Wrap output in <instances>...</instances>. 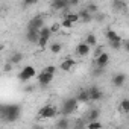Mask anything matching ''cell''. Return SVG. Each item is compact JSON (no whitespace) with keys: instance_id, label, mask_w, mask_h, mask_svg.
I'll list each match as a JSON object with an SVG mask.
<instances>
[{"instance_id":"14","label":"cell","mask_w":129,"mask_h":129,"mask_svg":"<svg viewBox=\"0 0 129 129\" xmlns=\"http://www.w3.org/2000/svg\"><path fill=\"white\" fill-rule=\"evenodd\" d=\"M78 100H79V103H87V102H91V99H90V91H88V88L87 90H81L79 93H78Z\"/></svg>"},{"instance_id":"26","label":"cell","mask_w":129,"mask_h":129,"mask_svg":"<svg viewBox=\"0 0 129 129\" xmlns=\"http://www.w3.org/2000/svg\"><path fill=\"white\" fill-rule=\"evenodd\" d=\"M73 24H75V23H73V21H70V20L66 17V18L62 20V23H61V27H64V29H72V27H73Z\"/></svg>"},{"instance_id":"31","label":"cell","mask_w":129,"mask_h":129,"mask_svg":"<svg viewBox=\"0 0 129 129\" xmlns=\"http://www.w3.org/2000/svg\"><path fill=\"white\" fill-rule=\"evenodd\" d=\"M44 70H46V72H49V73H53V75H55V72H56V67H55V66H47Z\"/></svg>"},{"instance_id":"25","label":"cell","mask_w":129,"mask_h":129,"mask_svg":"<svg viewBox=\"0 0 129 129\" xmlns=\"http://www.w3.org/2000/svg\"><path fill=\"white\" fill-rule=\"evenodd\" d=\"M85 43H87V44H90L91 47H93V46H97V40H96V37H94L93 34L87 35V38H85Z\"/></svg>"},{"instance_id":"12","label":"cell","mask_w":129,"mask_h":129,"mask_svg":"<svg viewBox=\"0 0 129 129\" xmlns=\"http://www.w3.org/2000/svg\"><path fill=\"white\" fill-rule=\"evenodd\" d=\"M111 82H112V85L114 87H121L124 82H126V75L124 73H115L114 76H112V79H111Z\"/></svg>"},{"instance_id":"10","label":"cell","mask_w":129,"mask_h":129,"mask_svg":"<svg viewBox=\"0 0 129 129\" xmlns=\"http://www.w3.org/2000/svg\"><path fill=\"white\" fill-rule=\"evenodd\" d=\"M27 27H32V29H41V27H44V20H43V17H41V15H35V17L29 21Z\"/></svg>"},{"instance_id":"16","label":"cell","mask_w":129,"mask_h":129,"mask_svg":"<svg viewBox=\"0 0 129 129\" xmlns=\"http://www.w3.org/2000/svg\"><path fill=\"white\" fill-rule=\"evenodd\" d=\"M105 37H106L108 43H111V41H115V40L121 38V37H118V34H117L115 30H112V29H108V30L105 32Z\"/></svg>"},{"instance_id":"30","label":"cell","mask_w":129,"mask_h":129,"mask_svg":"<svg viewBox=\"0 0 129 129\" xmlns=\"http://www.w3.org/2000/svg\"><path fill=\"white\" fill-rule=\"evenodd\" d=\"M87 9H88V11H90L91 14L97 12V6H96V5H93V3H91V5H88V6H87Z\"/></svg>"},{"instance_id":"17","label":"cell","mask_w":129,"mask_h":129,"mask_svg":"<svg viewBox=\"0 0 129 129\" xmlns=\"http://www.w3.org/2000/svg\"><path fill=\"white\" fill-rule=\"evenodd\" d=\"M99 115H100V109H99V108H93V109L87 114V118H88L90 121H93V120H97Z\"/></svg>"},{"instance_id":"19","label":"cell","mask_w":129,"mask_h":129,"mask_svg":"<svg viewBox=\"0 0 129 129\" xmlns=\"http://www.w3.org/2000/svg\"><path fill=\"white\" fill-rule=\"evenodd\" d=\"M56 126H58V127H61V129H67V127L70 126V123H69V120H67V115H62V117H61V120L56 123Z\"/></svg>"},{"instance_id":"33","label":"cell","mask_w":129,"mask_h":129,"mask_svg":"<svg viewBox=\"0 0 129 129\" xmlns=\"http://www.w3.org/2000/svg\"><path fill=\"white\" fill-rule=\"evenodd\" d=\"M11 66H14V64H12V62H9V64H6V66H5V72H9V70H11Z\"/></svg>"},{"instance_id":"24","label":"cell","mask_w":129,"mask_h":129,"mask_svg":"<svg viewBox=\"0 0 129 129\" xmlns=\"http://www.w3.org/2000/svg\"><path fill=\"white\" fill-rule=\"evenodd\" d=\"M120 109L126 114H129V99H123L120 102Z\"/></svg>"},{"instance_id":"15","label":"cell","mask_w":129,"mask_h":129,"mask_svg":"<svg viewBox=\"0 0 129 129\" xmlns=\"http://www.w3.org/2000/svg\"><path fill=\"white\" fill-rule=\"evenodd\" d=\"M79 17H81V21H84V23H90V21L93 20V14H91L87 8L79 12Z\"/></svg>"},{"instance_id":"11","label":"cell","mask_w":129,"mask_h":129,"mask_svg":"<svg viewBox=\"0 0 129 129\" xmlns=\"http://www.w3.org/2000/svg\"><path fill=\"white\" fill-rule=\"evenodd\" d=\"M52 6L56 11H67L72 5H70V0H59V2H53Z\"/></svg>"},{"instance_id":"5","label":"cell","mask_w":129,"mask_h":129,"mask_svg":"<svg viewBox=\"0 0 129 129\" xmlns=\"http://www.w3.org/2000/svg\"><path fill=\"white\" fill-rule=\"evenodd\" d=\"M52 81H53V73H49V72L43 70V72L38 75V84H40L41 87H49Z\"/></svg>"},{"instance_id":"1","label":"cell","mask_w":129,"mask_h":129,"mask_svg":"<svg viewBox=\"0 0 129 129\" xmlns=\"http://www.w3.org/2000/svg\"><path fill=\"white\" fill-rule=\"evenodd\" d=\"M21 115V108L20 105L17 103H12V105H2L0 106V117H2L3 121H8V123H14L20 118Z\"/></svg>"},{"instance_id":"18","label":"cell","mask_w":129,"mask_h":129,"mask_svg":"<svg viewBox=\"0 0 129 129\" xmlns=\"http://www.w3.org/2000/svg\"><path fill=\"white\" fill-rule=\"evenodd\" d=\"M112 8H114V11H124L126 9V3L123 2V0H114Z\"/></svg>"},{"instance_id":"7","label":"cell","mask_w":129,"mask_h":129,"mask_svg":"<svg viewBox=\"0 0 129 129\" xmlns=\"http://www.w3.org/2000/svg\"><path fill=\"white\" fill-rule=\"evenodd\" d=\"M96 56H97V58H96V66H97V67L105 69L108 64H109V55H108V53L102 52V53H99V55H96Z\"/></svg>"},{"instance_id":"6","label":"cell","mask_w":129,"mask_h":129,"mask_svg":"<svg viewBox=\"0 0 129 129\" xmlns=\"http://www.w3.org/2000/svg\"><path fill=\"white\" fill-rule=\"evenodd\" d=\"M41 34H40V29H32V27H27V32H26V40L32 44H38V40H40Z\"/></svg>"},{"instance_id":"9","label":"cell","mask_w":129,"mask_h":129,"mask_svg":"<svg viewBox=\"0 0 129 129\" xmlns=\"http://www.w3.org/2000/svg\"><path fill=\"white\" fill-rule=\"evenodd\" d=\"M75 67H76V61L72 59V58L64 59V61L61 62V66H59V69H61L62 72H70V70H73Z\"/></svg>"},{"instance_id":"28","label":"cell","mask_w":129,"mask_h":129,"mask_svg":"<svg viewBox=\"0 0 129 129\" xmlns=\"http://www.w3.org/2000/svg\"><path fill=\"white\" fill-rule=\"evenodd\" d=\"M67 18H69L70 21H73V23H76V21H81L79 12H78V14H69V15H67Z\"/></svg>"},{"instance_id":"4","label":"cell","mask_w":129,"mask_h":129,"mask_svg":"<svg viewBox=\"0 0 129 129\" xmlns=\"http://www.w3.org/2000/svg\"><path fill=\"white\" fill-rule=\"evenodd\" d=\"M56 115V109L52 105H44L40 111H38V117L40 118H52Z\"/></svg>"},{"instance_id":"22","label":"cell","mask_w":129,"mask_h":129,"mask_svg":"<svg viewBox=\"0 0 129 129\" xmlns=\"http://www.w3.org/2000/svg\"><path fill=\"white\" fill-rule=\"evenodd\" d=\"M21 59H23V55H21L20 52H17V53H14V55L11 56L9 62H12V64H20V62H21Z\"/></svg>"},{"instance_id":"29","label":"cell","mask_w":129,"mask_h":129,"mask_svg":"<svg viewBox=\"0 0 129 129\" xmlns=\"http://www.w3.org/2000/svg\"><path fill=\"white\" fill-rule=\"evenodd\" d=\"M37 3V0H23V8H29Z\"/></svg>"},{"instance_id":"34","label":"cell","mask_w":129,"mask_h":129,"mask_svg":"<svg viewBox=\"0 0 129 129\" xmlns=\"http://www.w3.org/2000/svg\"><path fill=\"white\" fill-rule=\"evenodd\" d=\"M78 3H79V0H70V5L72 6H76Z\"/></svg>"},{"instance_id":"3","label":"cell","mask_w":129,"mask_h":129,"mask_svg":"<svg viewBox=\"0 0 129 129\" xmlns=\"http://www.w3.org/2000/svg\"><path fill=\"white\" fill-rule=\"evenodd\" d=\"M35 75H37V70H35L32 66H26V67L18 73V79H20L21 82H27V81H30Z\"/></svg>"},{"instance_id":"20","label":"cell","mask_w":129,"mask_h":129,"mask_svg":"<svg viewBox=\"0 0 129 129\" xmlns=\"http://www.w3.org/2000/svg\"><path fill=\"white\" fill-rule=\"evenodd\" d=\"M49 40H50V37H44V35H41L40 37V40H38V47L40 49H46L47 47V44H49Z\"/></svg>"},{"instance_id":"32","label":"cell","mask_w":129,"mask_h":129,"mask_svg":"<svg viewBox=\"0 0 129 129\" xmlns=\"http://www.w3.org/2000/svg\"><path fill=\"white\" fill-rule=\"evenodd\" d=\"M123 47H124V50H126V52H129V40L123 41Z\"/></svg>"},{"instance_id":"2","label":"cell","mask_w":129,"mask_h":129,"mask_svg":"<svg viewBox=\"0 0 129 129\" xmlns=\"http://www.w3.org/2000/svg\"><path fill=\"white\" fill-rule=\"evenodd\" d=\"M79 103V100H78V97H69V99H66L62 102V105H61V114L62 115H72L73 112H76V109H78V105Z\"/></svg>"},{"instance_id":"8","label":"cell","mask_w":129,"mask_h":129,"mask_svg":"<svg viewBox=\"0 0 129 129\" xmlns=\"http://www.w3.org/2000/svg\"><path fill=\"white\" fill-rule=\"evenodd\" d=\"M88 91H90V99H91V102H99V100H102L103 93H102V90H100L99 87H91V88H88Z\"/></svg>"},{"instance_id":"27","label":"cell","mask_w":129,"mask_h":129,"mask_svg":"<svg viewBox=\"0 0 129 129\" xmlns=\"http://www.w3.org/2000/svg\"><path fill=\"white\" fill-rule=\"evenodd\" d=\"M87 127H90V129H96V127H102V123H100L99 120H93V121H90V123H87Z\"/></svg>"},{"instance_id":"13","label":"cell","mask_w":129,"mask_h":129,"mask_svg":"<svg viewBox=\"0 0 129 129\" xmlns=\"http://www.w3.org/2000/svg\"><path fill=\"white\" fill-rule=\"evenodd\" d=\"M90 44H87L85 41L84 43H79L78 46H76V53L79 55V56H87L88 53H90Z\"/></svg>"},{"instance_id":"23","label":"cell","mask_w":129,"mask_h":129,"mask_svg":"<svg viewBox=\"0 0 129 129\" xmlns=\"http://www.w3.org/2000/svg\"><path fill=\"white\" fill-rule=\"evenodd\" d=\"M121 46H123V41H121V38H118V40H115V41H111V43H109V47H111V49H114V50H118V49H121Z\"/></svg>"},{"instance_id":"35","label":"cell","mask_w":129,"mask_h":129,"mask_svg":"<svg viewBox=\"0 0 129 129\" xmlns=\"http://www.w3.org/2000/svg\"><path fill=\"white\" fill-rule=\"evenodd\" d=\"M53 2H59V0H53Z\"/></svg>"},{"instance_id":"21","label":"cell","mask_w":129,"mask_h":129,"mask_svg":"<svg viewBox=\"0 0 129 129\" xmlns=\"http://www.w3.org/2000/svg\"><path fill=\"white\" fill-rule=\"evenodd\" d=\"M61 50H62V44L61 43H52L50 44V52L52 53L58 55V53H61Z\"/></svg>"}]
</instances>
